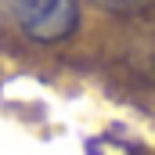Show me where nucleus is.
<instances>
[{
    "label": "nucleus",
    "mask_w": 155,
    "mask_h": 155,
    "mask_svg": "<svg viewBox=\"0 0 155 155\" xmlns=\"http://www.w3.org/2000/svg\"><path fill=\"white\" fill-rule=\"evenodd\" d=\"M7 18L36 43H58L76 29V0H0Z\"/></svg>",
    "instance_id": "nucleus-1"
},
{
    "label": "nucleus",
    "mask_w": 155,
    "mask_h": 155,
    "mask_svg": "<svg viewBox=\"0 0 155 155\" xmlns=\"http://www.w3.org/2000/svg\"><path fill=\"white\" fill-rule=\"evenodd\" d=\"M94 4H101L105 11H116V15H141L155 0H94Z\"/></svg>",
    "instance_id": "nucleus-2"
}]
</instances>
